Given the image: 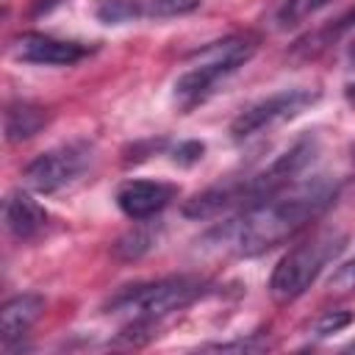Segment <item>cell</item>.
Returning <instances> with one entry per match:
<instances>
[{
  "label": "cell",
  "instance_id": "cell-4",
  "mask_svg": "<svg viewBox=\"0 0 355 355\" xmlns=\"http://www.w3.org/2000/svg\"><path fill=\"white\" fill-rule=\"evenodd\" d=\"M208 291V280L194 275H169L150 283L125 286L108 300V311L128 313L133 322H155L166 313L189 308Z\"/></svg>",
  "mask_w": 355,
  "mask_h": 355
},
{
  "label": "cell",
  "instance_id": "cell-7",
  "mask_svg": "<svg viewBox=\"0 0 355 355\" xmlns=\"http://www.w3.org/2000/svg\"><path fill=\"white\" fill-rule=\"evenodd\" d=\"M11 53L17 61H25V64L69 67V64H78L83 55H89V47L80 42H67V39H55L50 33L28 31L11 42Z\"/></svg>",
  "mask_w": 355,
  "mask_h": 355
},
{
  "label": "cell",
  "instance_id": "cell-5",
  "mask_svg": "<svg viewBox=\"0 0 355 355\" xmlns=\"http://www.w3.org/2000/svg\"><path fill=\"white\" fill-rule=\"evenodd\" d=\"M94 161V150L89 141H67L58 144L53 150H44L42 155H36L22 178L25 183L39 191V194H55L72 183H78L83 178V172L92 166Z\"/></svg>",
  "mask_w": 355,
  "mask_h": 355
},
{
  "label": "cell",
  "instance_id": "cell-21",
  "mask_svg": "<svg viewBox=\"0 0 355 355\" xmlns=\"http://www.w3.org/2000/svg\"><path fill=\"white\" fill-rule=\"evenodd\" d=\"M344 97H347V103L355 108V83H349V86L344 89Z\"/></svg>",
  "mask_w": 355,
  "mask_h": 355
},
{
  "label": "cell",
  "instance_id": "cell-23",
  "mask_svg": "<svg viewBox=\"0 0 355 355\" xmlns=\"http://www.w3.org/2000/svg\"><path fill=\"white\" fill-rule=\"evenodd\" d=\"M344 352H355V338H352V341H349V344L344 347Z\"/></svg>",
  "mask_w": 355,
  "mask_h": 355
},
{
  "label": "cell",
  "instance_id": "cell-17",
  "mask_svg": "<svg viewBox=\"0 0 355 355\" xmlns=\"http://www.w3.org/2000/svg\"><path fill=\"white\" fill-rule=\"evenodd\" d=\"M202 153H205V144H202V141L186 139V141H178V144L172 147V161L180 164V166H191V164H197V161L202 158Z\"/></svg>",
  "mask_w": 355,
  "mask_h": 355
},
{
  "label": "cell",
  "instance_id": "cell-22",
  "mask_svg": "<svg viewBox=\"0 0 355 355\" xmlns=\"http://www.w3.org/2000/svg\"><path fill=\"white\" fill-rule=\"evenodd\" d=\"M347 61L355 67V39H352V42H349V47H347Z\"/></svg>",
  "mask_w": 355,
  "mask_h": 355
},
{
  "label": "cell",
  "instance_id": "cell-9",
  "mask_svg": "<svg viewBox=\"0 0 355 355\" xmlns=\"http://www.w3.org/2000/svg\"><path fill=\"white\" fill-rule=\"evenodd\" d=\"M44 219H47L44 208L28 191L17 189V191L6 194V200H3V222H6V230L14 239H19V241L33 239L44 227Z\"/></svg>",
  "mask_w": 355,
  "mask_h": 355
},
{
  "label": "cell",
  "instance_id": "cell-11",
  "mask_svg": "<svg viewBox=\"0 0 355 355\" xmlns=\"http://www.w3.org/2000/svg\"><path fill=\"white\" fill-rule=\"evenodd\" d=\"M47 122V114L42 105L36 103H28V100H17L6 108V116H3V130H6V139L11 144L17 141H25L31 136H36Z\"/></svg>",
  "mask_w": 355,
  "mask_h": 355
},
{
  "label": "cell",
  "instance_id": "cell-12",
  "mask_svg": "<svg viewBox=\"0 0 355 355\" xmlns=\"http://www.w3.org/2000/svg\"><path fill=\"white\" fill-rule=\"evenodd\" d=\"M333 0H275L269 14H266V22L275 31H288V28L305 22L308 17H313L316 11H322Z\"/></svg>",
  "mask_w": 355,
  "mask_h": 355
},
{
  "label": "cell",
  "instance_id": "cell-16",
  "mask_svg": "<svg viewBox=\"0 0 355 355\" xmlns=\"http://www.w3.org/2000/svg\"><path fill=\"white\" fill-rule=\"evenodd\" d=\"M352 322V313L349 311H324L316 322H313V338H324V336H330V333H338V330H344L347 324Z\"/></svg>",
  "mask_w": 355,
  "mask_h": 355
},
{
  "label": "cell",
  "instance_id": "cell-2",
  "mask_svg": "<svg viewBox=\"0 0 355 355\" xmlns=\"http://www.w3.org/2000/svg\"><path fill=\"white\" fill-rule=\"evenodd\" d=\"M255 50H258V39L250 33H233L194 50L189 69H183L172 86L175 105L183 114H189L191 108L205 103L225 78H230L239 67H244L255 55Z\"/></svg>",
  "mask_w": 355,
  "mask_h": 355
},
{
  "label": "cell",
  "instance_id": "cell-15",
  "mask_svg": "<svg viewBox=\"0 0 355 355\" xmlns=\"http://www.w3.org/2000/svg\"><path fill=\"white\" fill-rule=\"evenodd\" d=\"M200 6V0H147V14L166 19V17H180L189 14Z\"/></svg>",
  "mask_w": 355,
  "mask_h": 355
},
{
  "label": "cell",
  "instance_id": "cell-1",
  "mask_svg": "<svg viewBox=\"0 0 355 355\" xmlns=\"http://www.w3.org/2000/svg\"><path fill=\"white\" fill-rule=\"evenodd\" d=\"M338 183L330 175L294 180L275 194L241 208L236 216L211 227L197 244L222 255H258L266 252L305 225H311L336 197Z\"/></svg>",
  "mask_w": 355,
  "mask_h": 355
},
{
  "label": "cell",
  "instance_id": "cell-3",
  "mask_svg": "<svg viewBox=\"0 0 355 355\" xmlns=\"http://www.w3.org/2000/svg\"><path fill=\"white\" fill-rule=\"evenodd\" d=\"M347 247V236L341 230H319L311 239L291 247L275 266L269 277V294L275 302L286 305L302 297L313 280L322 275L327 263H333Z\"/></svg>",
  "mask_w": 355,
  "mask_h": 355
},
{
  "label": "cell",
  "instance_id": "cell-6",
  "mask_svg": "<svg viewBox=\"0 0 355 355\" xmlns=\"http://www.w3.org/2000/svg\"><path fill=\"white\" fill-rule=\"evenodd\" d=\"M319 100V92L313 89H283L275 92L252 105H247L233 122H230V139L233 141H247L263 130H272L294 116H300L302 111H308L313 103Z\"/></svg>",
  "mask_w": 355,
  "mask_h": 355
},
{
  "label": "cell",
  "instance_id": "cell-13",
  "mask_svg": "<svg viewBox=\"0 0 355 355\" xmlns=\"http://www.w3.org/2000/svg\"><path fill=\"white\" fill-rule=\"evenodd\" d=\"M94 14L105 25H125L147 14V3L144 0H100Z\"/></svg>",
  "mask_w": 355,
  "mask_h": 355
},
{
  "label": "cell",
  "instance_id": "cell-8",
  "mask_svg": "<svg viewBox=\"0 0 355 355\" xmlns=\"http://www.w3.org/2000/svg\"><path fill=\"white\" fill-rule=\"evenodd\" d=\"M175 194H178V189L164 180H125L116 189L114 200H116V208L128 219L144 222V219L161 214L175 200Z\"/></svg>",
  "mask_w": 355,
  "mask_h": 355
},
{
  "label": "cell",
  "instance_id": "cell-20",
  "mask_svg": "<svg viewBox=\"0 0 355 355\" xmlns=\"http://www.w3.org/2000/svg\"><path fill=\"white\" fill-rule=\"evenodd\" d=\"M261 344L258 341H227V344H208L205 349H219V352H227V349H258Z\"/></svg>",
  "mask_w": 355,
  "mask_h": 355
},
{
  "label": "cell",
  "instance_id": "cell-18",
  "mask_svg": "<svg viewBox=\"0 0 355 355\" xmlns=\"http://www.w3.org/2000/svg\"><path fill=\"white\" fill-rule=\"evenodd\" d=\"M330 288H333L336 294H349V291H355V258L347 261V263H341V266L333 272Z\"/></svg>",
  "mask_w": 355,
  "mask_h": 355
},
{
  "label": "cell",
  "instance_id": "cell-14",
  "mask_svg": "<svg viewBox=\"0 0 355 355\" xmlns=\"http://www.w3.org/2000/svg\"><path fill=\"white\" fill-rule=\"evenodd\" d=\"M155 230L153 227H147V225H139V227H133L130 233H125L116 244H114V252L122 258V261H136V258H141L144 252H150L153 247H155Z\"/></svg>",
  "mask_w": 355,
  "mask_h": 355
},
{
  "label": "cell",
  "instance_id": "cell-10",
  "mask_svg": "<svg viewBox=\"0 0 355 355\" xmlns=\"http://www.w3.org/2000/svg\"><path fill=\"white\" fill-rule=\"evenodd\" d=\"M44 311V297L42 294H17L11 297L3 311H0V338H3V347H11L14 341H19L31 327L33 322L42 316Z\"/></svg>",
  "mask_w": 355,
  "mask_h": 355
},
{
  "label": "cell",
  "instance_id": "cell-19",
  "mask_svg": "<svg viewBox=\"0 0 355 355\" xmlns=\"http://www.w3.org/2000/svg\"><path fill=\"white\" fill-rule=\"evenodd\" d=\"M349 28H355V8H352V11H347L344 17H338V19H336V22H333L327 31H322V36H327V33H333V36H336V33L349 31Z\"/></svg>",
  "mask_w": 355,
  "mask_h": 355
}]
</instances>
